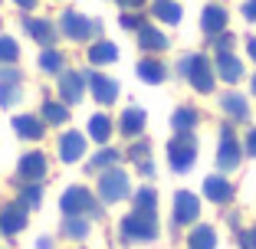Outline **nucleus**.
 <instances>
[{
	"mask_svg": "<svg viewBox=\"0 0 256 249\" xmlns=\"http://www.w3.org/2000/svg\"><path fill=\"white\" fill-rule=\"evenodd\" d=\"M178 76L188 79L190 89L200 92V95H207V92H214V85H217V72H214V62L207 59L204 53H188L181 62H178Z\"/></svg>",
	"mask_w": 256,
	"mask_h": 249,
	"instance_id": "nucleus-1",
	"label": "nucleus"
},
{
	"mask_svg": "<svg viewBox=\"0 0 256 249\" xmlns=\"http://www.w3.org/2000/svg\"><path fill=\"white\" fill-rule=\"evenodd\" d=\"M60 210L62 217H86V220H98L102 217V200L92 194L82 184H72V187L62 190L60 197Z\"/></svg>",
	"mask_w": 256,
	"mask_h": 249,
	"instance_id": "nucleus-2",
	"label": "nucleus"
},
{
	"mask_svg": "<svg viewBox=\"0 0 256 249\" xmlns=\"http://www.w3.org/2000/svg\"><path fill=\"white\" fill-rule=\"evenodd\" d=\"M118 236H122V243H151V240H158V213H148V210L125 213L122 223H118Z\"/></svg>",
	"mask_w": 256,
	"mask_h": 249,
	"instance_id": "nucleus-3",
	"label": "nucleus"
},
{
	"mask_svg": "<svg viewBox=\"0 0 256 249\" xmlns=\"http://www.w3.org/2000/svg\"><path fill=\"white\" fill-rule=\"evenodd\" d=\"M197 161V138L194 131H174V138L168 141V164L174 174H188Z\"/></svg>",
	"mask_w": 256,
	"mask_h": 249,
	"instance_id": "nucleus-4",
	"label": "nucleus"
},
{
	"mask_svg": "<svg viewBox=\"0 0 256 249\" xmlns=\"http://www.w3.org/2000/svg\"><path fill=\"white\" fill-rule=\"evenodd\" d=\"M56 30H60L66 39H72V43H86V39H92V36L102 33V23L89 20V16L79 13V10H62L60 26H56Z\"/></svg>",
	"mask_w": 256,
	"mask_h": 249,
	"instance_id": "nucleus-5",
	"label": "nucleus"
},
{
	"mask_svg": "<svg viewBox=\"0 0 256 249\" xmlns=\"http://www.w3.org/2000/svg\"><path fill=\"white\" fill-rule=\"evenodd\" d=\"M98 200L102 204H118L125 197H132V177H128L122 167H108V171L98 174Z\"/></svg>",
	"mask_w": 256,
	"mask_h": 249,
	"instance_id": "nucleus-6",
	"label": "nucleus"
},
{
	"mask_svg": "<svg viewBox=\"0 0 256 249\" xmlns=\"http://www.w3.org/2000/svg\"><path fill=\"white\" fill-rule=\"evenodd\" d=\"M243 161V141L236 138L234 125H224L220 128V144H217V167L220 174H234Z\"/></svg>",
	"mask_w": 256,
	"mask_h": 249,
	"instance_id": "nucleus-7",
	"label": "nucleus"
},
{
	"mask_svg": "<svg viewBox=\"0 0 256 249\" xmlns=\"http://www.w3.org/2000/svg\"><path fill=\"white\" fill-rule=\"evenodd\" d=\"M23 98V72L16 66H0V108H14Z\"/></svg>",
	"mask_w": 256,
	"mask_h": 249,
	"instance_id": "nucleus-8",
	"label": "nucleus"
},
{
	"mask_svg": "<svg viewBox=\"0 0 256 249\" xmlns=\"http://www.w3.org/2000/svg\"><path fill=\"white\" fill-rule=\"evenodd\" d=\"M171 217H174V227H194L197 217H200V200H197V194L178 190V194H174Z\"/></svg>",
	"mask_w": 256,
	"mask_h": 249,
	"instance_id": "nucleus-9",
	"label": "nucleus"
},
{
	"mask_svg": "<svg viewBox=\"0 0 256 249\" xmlns=\"http://www.w3.org/2000/svg\"><path fill=\"white\" fill-rule=\"evenodd\" d=\"M60 102H66V105H79L86 95V89H89V79H86V72H76V69H66V72H60Z\"/></svg>",
	"mask_w": 256,
	"mask_h": 249,
	"instance_id": "nucleus-10",
	"label": "nucleus"
},
{
	"mask_svg": "<svg viewBox=\"0 0 256 249\" xmlns=\"http://www.w3.org/2000/svg\"><path fill=\"white\" fill-rule=\"evenodd\" d=\"M16 174H20L23 184H43V177L50 174V161H46L43 151H26L16 164Z\"/></svg>",
	"mask_w": 256,
	"mask_h": 249,
	"instance_id": "nucleus-11",
	"label": "nucleus"
},
{
	"mask_svg": "<svg viewBox=\"0 0 256 249\" xmlns=\"http://www.w3.org/2000/svg\"><path fill=\"white\" fill-rule=\"evenodd\" d=\"M26 220H30V210L23 204H4L0 207V233L4 236H16V233H23L26 230Z\"/></svg>",
	"mask_w": 256,
	"mask_h": 249,
	"instance_id": "nucleus-12",
	"label": "nucleus"
},
{
	"mask_svg": "<svg viewBox=\"0 0 256 249\" xmlns=\"http://www.w3.org/2000/svg\"><path fill=\"white\" fill-rule=\"evenodd\" d=\"M89 92L92 98H96L98 105H115V98H118V82H115L112 76H106V72H89Z\"/></svg>",
	"mask_w": 256,
	"mask_h": 249,
	"instance_id": "nucleus-13",
	"label": "nucleus"
},
{
	"mask_svg": "<svg viewBox=\"0 0 256 249\" xmlns=\"http://www.w3.org/2000/svg\"><path fill=\"white\" fill-rule=\"evenodd\" d=\"M204 197L217 207H226L234 200V184L226 181V174H210V177H204Z\"/></svg>",
	"mask_w": 256,
	"mask_h": 249,
	"instance_id": "nucleus-14",
	"label": "nucleus"
},
{
	"mask_svg": "<svg viewBox=\"0 0 256 249\" xmlns=\"http://www.w3.org/2000/svg\"><path fill=\"white\" fill-rule=\"evenodd\" d=\"M226 20H230V13H226V7H220V3H207L200 13V30L207 33V39L220 36V33H226Z\"/></svg>",
	"mask_w": 256,
	"mask_h": 249,
	"instance_id": "nucleus-15",
	"label": "nucleus"
},
{
	"mask_svg": "<svg viewBox=\"0 0 256 249\" xmlns=\"http://www.w3.org/2000/svg\"><path fill=\"white\" fill-rule=\"evenodd\" d=\"M86 135L82 131H66V135L60 138V161L62 164H76V161L86 158Z\"/></svg>",
	"mask_w": 256,
	"mask_h": 249,
	"instance_id": "nucleus-16",
	"label": "nucleus"
},
{
	"mask_svg": "<svg viewBox=\"0 0 256 249\" xmlns=\"http://www.w3.org/2000/svg\"><path fill=\"white\" fill-rule=\"evenodd\" d=\"M144 125H148V115H144V108H138V105H128L125 112L118 115V131L125 138H142Z\"/></svg>",
	"mask_w": 256,
	"mask_h": 249,
	"instance_id": "nucleus-17",
	"label": "nucleus"
},
{
	"mask_svg": "<svg viewBox=\"0 0 256 249\" xmlns=\"http://www.w3.org/2000/svg\"><path fill=\"white\" fill-rule=\"evenodd\" d=\"M214 72L217 79H224L226 85H236L243 79V62L236 59L234 53H217V62H214Z\"/></svg>",
	"mask_w": 256,
	"mask_h": 249,
	"instance_id": "nucleus-18",
	"label": "nucleus"
},
{
	"mask_svg": "<svg viewBox=\"0 0 256 249\" xmlns=\"http://www.w3.org/2000/svg\"><path fill=\"white\" fill-rule=\"evenodd\" d=\"M23 30H26V36H33L40 46H53L56 43V23L50 20H36V16H23Z\"/></svg>",
	"mask_w": 256,
	"mask_h": 249,
	"instance_id": "nucleus-19",
	"label": "nucleus"
},
{
	"mask_svg": "<svg viewBox=\"0 0 256 249\" xmlns=\"http://www.w3.org/2000/svg\"><path fill=\"white\" fill-rule=\"evenodd\" d=\"M138 46H142L144 53H151V56H154V53H164L168 46H171V39H168L164 33L158 30V26H151V23H144L142 30H138Z\"/></svg>",
	"mask_w": 256,
	"mask_h": 249,
	"instance_id": "nucleus-20",
	"label": "nucleus"
},
{
	"mask_svg": "<svg viewBox=\"0 0 256 249\" xmlns=\"http://www.w3.org/2000/svg\"><path fill=\"white\" fill-rule=\"evenodd\" d=\"M14 131L23 138V141H40L46 131L43 118L40 115H14Z\"/></svg>",
	"mask_w": 256,
	"mask_h": 249,
	"instance_id": "nucleus-21",
	"label": "nucleus"
},
{
	"mask_svg": "<svg viewBox=\"0 0 256 249\" xmlns=\"http://www.w3.org/2000/svg\"><path fill=\"white\" fill-rule=\"evenodd\" d=\"M220 108H224V115L234 125H240V121L250 118V105H246V98L240 95V92H226V95H220Z\"/></svg>",
	"mask_w": 256,
	"mask_h": 249,
	"instance_id": "nucleus-22",
	"label": "nucleus"
},
{
	"mask_svg": "<svg viewBox=\"0 0 256 249\" xmlns=\"http://www.w3.org/2000/svg\"><path fill=\"white\" fill-rule=\"evenodd\" d=\"M138 79L148 85H161L168 79V66L158 59V56H144L142 62H138Z\"/></svg>",
	"mask_w": 256,
	"mask_h": 249,
	"instance_id": "nucleus-23",
	"label": "nucleus"
},
{
	"mask_svg": "<svg viewBox=\"0 0 256 249\" xmlns=\"http://www.w3.org/2000/svg\"><path fill=\"white\" fill-rule=\"evenodd\" d=\"M122 161V151L118 148H108V144H102L96 154L89 158V164H86V171H92V174H102V171H108V167H115Z\"/></svg>",
	"mask_w": 256,
	"mask_h": 249,
	"instance_id": "nucleus-24",
	"label": "nucleus"
},
{
	"mask_svg": "<svg viewBox=\"0 0 256 249\" xmlns=\"http://www.w3.org/2000/svg\"><path fill=\"white\" fill-rule=\"evenodd\" d=\"M188 249H217V230L210 223H194L188 236Z\"/></svg>",
	"mask_w": 256,
	"mask_h": 249,
	"instance_id": "nucleus-25",
	"label": "nucleus"
},
{
	"mask_svg": "<svg viewBox=\"0 0 256 249\" xmlns=\"http://www.w3.org/2000/svg\"><path fill=\"white\" fill-rule=\"evenodd\" d=\"M151 13H154V20L168 23V26H178L181 16H184V10H181L178 0H154V3H151Z\"/></svg>",
	"mask_w": 256,
	"mask_h": 249,
	"instance_id": "nucleus-26",
	"label": "nucleus"
},
{
	"mask_svg": "<svg viewBox=\"0 0 256 249\" xmlns=\"http://www.w3.org/2000/svg\"><path fill=\"white\" fill-rule=\"evenodd\" d=\"M115 59H118V46L108 43V39H96V43L89 46V62L92 66H112Z\"/></svg>",
	"mask_w": 256,
	"mask_h": 249,
	"instance_id": "nucleus-27",
	"label": "nucleus"
},
{
	"mask_svg": "<svg viewBox=\"0 0 256 249\" xmlns=\"http://www.w3.org/2000/svg\"><path fill=\"white\" fill-rule=\"evenodd\" d=\"M40 118H43V125H66L69 121V105L66 102H50V98H46L43 102V108H40Z\"/></svg>",
	"mask_w": 256,
	"mask_h": 249,
	"instance_id": "nucleus-28",
	"label": "nucleus"
},
{
	"mask_svg": "<svg viewBox=\"0 0 256 249\" xmlns=\"http://www.w3.org/2000/svg\"><path fill=\"white\" fill-rule=\"evenodd\" d=\"M40 69L50 72V76H60V72H66V56H62L56 46H43V53H40Z\"/></svg>",
	"mask_w": 256,
	"mask_h": 249,
	"instance_id": "nucleus-29",
	"label": "nucleus"
},
{
	"mask_svg": "<svg viewBox=\"0 0 256 249\" xmlns=\"http://www.w3.org/2000/svg\"><path fill=\"white\" fill-rule=\"evenodd\" d=\"M197 121H200V112L190 105H181V108H174V115H171V128L174 131H194Z\"/></svg>",
	"mask_w": 256,
	"mask_h": 249,
	"instance_id": "nucleus-30",
	"label": "nucleus"
},
{
	"mask_svg": "<svg viewBox=\"0 0 256 249\" xmlns=\"http://www.w3.org/2000/svg\"><path fill=\"white\" fill-rule=\"evenodd\" d=\"M112 131H115V125H112V118L108 115H92L89 118V138L92 141H98V144H106L108 138H112Z\"/></svg>",
	"mask_w": 256,
	"mask_h": 249,
	"instance_id": "nucleus-31",
	"label": "nucleus"
},
{
	"mask_svg": "<svg viewBox=\"0 0 256 249\" xmlns=\"http://www.w3.org/2000/svg\"><path fill=\"white\" fill-rule=\"evenodd\" d=\"M132 210L158 213V190H154V187H138L135 194H132Z\"/></svg>",
	"mask_w": 256,
	"mask_h": 249,
	"instance_id": "nucleus-32",
	"label": "nucleus"
},
{
	"mask_svg": "<svg viewBox=\"0 0 256 249\" xmlns=\"http://www.w3.org/2000/svg\"><path fill=\"white\" fill-rule=\"evenodd\" d=\"M16 204H23L26 210H36V207L43 204V184H20Z\"/></svg>",
	"mask_w": 256,
	"mask_h": 249,
	"instance_id": "nucleus-33",
	"label": "nucleus"
},
{
	"mask_svg": "<svg viewBox=\"0 0 256 249\" xmlns=\"http://www.w3.org/2000/svg\"><path fill=\"white\" fill-rule=\"evenodd\" d=\"M62 236H66V240H86V236H89V220L86 217H66L62 220Z\"/></svg>",
	"mask_w": 256,
	"mask_h": 249,
	"instance_id": "nucleus-34",
	"label": "nucleus"
},
{
	"mask_svg": "<svg viewBox=\"0 0 256 249\" xmlns=\"http://www.w3.org/2000/svg\"><path fill=\"white\" fill-rule=\"evenodd\" d=\"M20 59V43L14 36H0V66H16Z\"/></svg>",
	"mask_w": 256,
	"mask_h": 249,
	"instance_id": "nucleus-35",
	"label": "nucleus"
},
{
	"mask_svg": "<svg viewBox=\"0 0 256 249\" xmlns=\"http://www.w3.org/2000/svg\"><path fill=\"white\" fill-rule=\"evenodd\" d=\"M148 154H151V141H144V138H135V141L128 144L125 158L132 161V164H142V161H148Z\"/></svg>",
	"mask_w": 256,
	"mask_h": 249,
	"instance_id": "nucleus-36",
	"label": "nucleus"
},
{
	"mask_svg": "<svg viewBox=\"0 0 256 249\" xmlns=\"http://www.w3.org/2000/svg\"><path fill=\"white\" fill-rule=\"evenodd\" d=\"M118 26H122V30H132V33H138V30L144 26V20L135 13V10H125V13L118 16Z\"/></svg>",
	"mask_w": 256,
	"mask_h": 249,
	"instance_id": "nucleus-37",
	"label": "nucleus"
},
{
	"mask_svg": "<svg viewBox=\"0 0 256 249\" xmlns=\"http://www.w3.org/2000/svg\"><path fill=\"white\" fill-rule=\"evenodd\" d=\"M210 43H214V49H217V53H234L236 36H230V33H220V36H214Z\"/></svg>",
	"mask_w": 256,
	"mask_h": 249,
	"instance_id": "nucleus-38",
	"label": "nucleus"
},
{
	"mask_svg": "<svg viewBox=\"0 0 256 249\" xmlns=\"http://www.w3.org/2000/svg\"><path fill=\"white\" fill-rule=\"evenodd\" d=\"M236 243H240V249H256V227L240 230V233H236Z\"/></svg>",
	"mask_w": 256,
	"mask_h": 249,
	"instance_id": "nucleus-39",
	"label": "nucleus"
},
{
	"mask_svg": "<svg viewBox=\"0 0 256 249\" xmlns=\"http://www.w3.org/2000/svg\"><path fill=\"white\" fill-rule=\"evenodd\" d=\"M243 154L246 158H256V128L246 131V141H243Z\"/></svg>",
	"mask_w": 256,
	"mask_h": 249,
	"instance_id": "nucleus-40",
	"label": "nucleus"
},
{
	"mask_svg": "<svg viewBox=\"0 0 256 249\" xmlns=\"http://www.w3.org/2000/svg\"><path fill=\"white\" fill-rule=\"evenodd\" d=\"M243 16H246L250 23H256V0H246V3H243Z\"/></svg>",
	"mask_w": 256,
	"mask_h": 249,
	"instance_id": "nucleus-41",
	"label": "nucleus"
},
{
	"mask_svg": "<svg viewBox=\"0 0 256 249\" xmlns=\"http://www.w3.org/2000/svg\"><path fill=\"white\" fill-rule=\"evenodd\" d=\"M138 174H142V177H154V161H142V164H138Z\"/></svg>",
	"mask_w": 256,
	"mask_h": 249,
	"instance_id": "nucleus-42",
	"label": "nucleus"
},
{
	"mask_svg": "<svg viewBox=\"0 0 256 249\" xmlns=\"http://www.w3.org/2000/svg\"><path fill=\"white\" fill-rule=\"evenodd\" d=\"M125 10H138V7H144V0H118Z\"/></svg>",
	"mask_w": 256,
	"mask_h": 249,
	"instance_id": "nucleus-43",
	"label": "nucleus"
},
{
	"mask_svg": "<svg viewBox=\"0 0 256 249\" xmlns=\"http://www.w3.org/2000/svg\"><path fill=\"white\" fill-rule=\"evenodd\" d=\"M20 10H36V0H14Z\"/></svg>",
	"mask_w": 256,
	"mask_h": 249,
	"instance_id": "nucleus-44",
	"label": "nucleus"
},
{
	"mask_svg": "<svg viewBox=\"0 0 256 249\" xmlns=\"http://www.w3.org/2000/svg\"><path fill=\"white\" fill-rule=\"evenodd\" d=\"M246 53H250V59L256 62V36H250V39H246Z\"/></svg>",
	"mask_w": 256,
	"mask_h": 249,
	"instance_id": "nucleus-45",
	"label": "nucleus"
},
{
	"mask_svg": "<svg viewBox=\"0 0 256 249\" xmlns=\"http://www.w3.org/2000/svg\"><path fill=\"white\" fill-rule=\"evenodd\" d=\"M36 249H53V240H50V236H40V240H36Z\"/></svg>",
	"mask_w": 256,
	"mask_h": 249,
	"instance_id": "nucleus-46",
	"label": "nucleus"
},
{
	"mask_svg": "<svg viewBox=\"0 0 256 249\" xmlns=\"http://www.w3.org/2000/svg\"><path fill=\"white\" fill-rule=\"evenodd\" d=\"M250 85H253V92H256V76H253V82H250Z\"/></svg>",
	"mask_w": 256,
	"mask_h": 249,
	"instance_id": "nucleus-47",
	"label": "nucleus"
}]
</instances>
